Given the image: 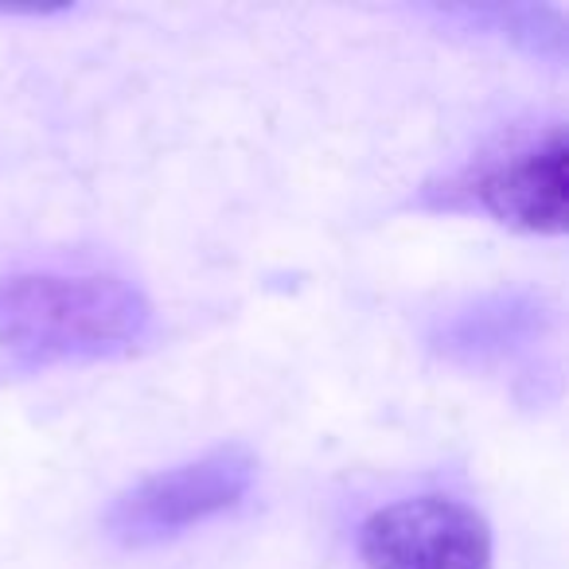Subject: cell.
Wrapping results in <instances>:
<instances>
[{
  "mask_svg": "<svg viewBox=\"0 0 569 569\" xmlns=\"http://www.w3.org/2000/svg\"><path fill=\"white\" fill-rule=\"evenodd\" d=\"M253 472H258V460L250 449L222 445L207 457L157 472L137 488L121 491L106 511V535L129 550L168 542V538L230 511L250 491Z\"/></svg>",
  "mask_w": 569,
  "mask_h": 569,
  "instance_id": "cell-2",
  "label": "cell"
},
{
  "mask_svg": "<svg viewBox=\"0 0 569 569\" xmlns=\"http://www.w3.org/2000/svg\"><path fill=\"white\" fill-rule=\"evenodd\" d=\"M483 17L496 20V28L507 40L522 43L535 56L566 59V17L538 4H519V9H488Z\"/></svg>",
  "mask_w": 569,
  "mask_h": 569,
  "instance_id": "cell-5",
  "label": "cell"
},
{
  "mask_svg": "<svg viewBox=\"0 0 569 569\" xmlns=\"http://www.w3.org/2000/svg\"><path fill=\"white\" fill-rule=\"evenodd\" d=\"M566 129L553 126L530 149L511 152L472 180V199L488 214L527 234H561L569 222Z\"/></svg>",
  "mask_w": 569,
  "mask_h": 569,
  "instance_id": "cell-4",
  "label": "cell"
},
{
  "mask_svg": "<svg viewBox=\"0 0 569 569\" xmlns=\"http://www.w3.org/2000/svg\"><path fill=\"white\" fill-rule=\"evenodd\" d=\"M152 305L121 277L20 273L0 281V348L24 359H106L141 343Z\"/></svg>",
  "mask_w": 569,
  "mask_h": 569,
  "instance_id": "cell-1",
  "label": "cell"
},
{
  "mask_svg": "<svg viewBox=\"0 0 569 569\" xmlns=\"http://www.w3.org/2000/svg\"><path fill=\"white\" fill-rule=\"evenodd\" d=\"M367 569H491V530L452 496H413L375 511L359 530Z\"/></svg>",
  "mask_w": 569,
  "mask_h": 569,
  "instance_id": "cell-3",
  "label": "cell"
}]
</instances>
